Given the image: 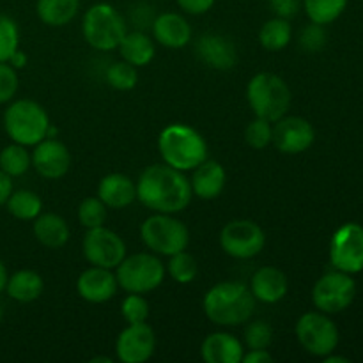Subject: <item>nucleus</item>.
Returning a JSON list of instances; mask_svg holds the SVG:
<instances>
[{
  "mask_svg": "<svg viewBox=\"0 0 363 363\" xmlns=\"http://www.w3.org/2000/svg\"><path fill=\"white\" fill-rule=\"evenodd\" d=\"M20 45V32L13 18L0 14V62H9Z\"/></svg>",
  "mask_w": 363,
  "mask_h": 363,
  "instance_id": "f704fd0d",
  "label": "nucleus"
},
{
  "mask_svg": "<svg viewBox=\"0 0 363 363\" xmlns=\"http://www.w3.org/2000/svg\"><path fill=\"white\" fill-rule=\"evenodd\" d=\"M11 194H13V181H11V177L0 169V204H6V201L9 199Z\"/></svg>",
  "mask_w": 363,
  "mask_h": 363,
  "instance_id": "c03bdc74",
  "label": "nucleus"
},
{
  "mask_svg": "<svg viewBox=\"0 0 363 363\" xmlns=\"http://www.w3.org/2000/svg\"><path fill=\"white\" fill-rule=\"evenodd\" d=\"M80 9V0H38L35 11L39 20L48 27H64Z\"/></svg>",
  "mask_w": 363,
  "mask_h": 363,
  "instance_id": "bb28decb",
  "label": "nucleus"
},
{
  "mask_svg": "<svg viewBox=\"0 0 363 363\" xmlns=\"http://www.w3.org/2000/svg\"><path fill=\"white\" fill-rule=\"evenodd\" d=\"M323 360H325L326 363H350V358H346V357H335V354H333V353L326 354V357L323 358Z\"/></svg>",
  "mask_w": 363,
  "mask_h": 363,
  "instance_id": "de8ad7c7",
  "label": "nucleus"
},
{
  "mask_svg": "<svg viewBox=\"0 0 363 363\" xmlns=\"http://www.w3.org/2000/svg\"><path fill=\"white\" fill-rule=\"evenodd\" d=\"M197 55L206 66L218 71L233 69L238 60V50L229 38L216 32L202 34L197 41Z\"/></svg>",
  "mask_w": 363,
  "mask_h": 363,
  "instance_id": "a211bd4d",
  "label": "nucleus"
},
{
  "mask_svg": "<svg viewBox=\"0 0 363 363\" xmlns=\"http://www.w3.org/2000/svg\"><path fill=\"white\" fill-rule=\"evenodd\" d=\"M273 138V126L269 121L259 119L255 117L245 130V140L250 147L254 149H264L272 144Z\"/></svg>",
  "mask_w": 363,
  "mask_h": 363,
  "instance_id": "4c0bfd02",
  "label": "nucleus"
},
{
  "mask_svg": "<svg viewBox=\"0 0 363 363\" xmlns=\"http://www.w3.org/2000/svg\"><path fill=\"white\" fill-rule=\"evenodd\" d=\"M43 289H45V284H43L41 275L32 269L16 272L7 279L6 286L7 294L20 303H30V301L38 300L43 294Z\"/></svg>",
  "mask_w": 363,
  "mask_h": 363,
  "instance_id": "a878e982",
  "label": "nucleus"
},
{
  "mask_svg": "<svg viewBox=\"0 0 363 363\" xmlns=\"http://www.w3.org/2000/svg\"><path fill=\"white\" fill-rule=\"evenodd\" d=\"M30 165L32 158L25 145L14 142V144L4 147L2 152H0V169L9 177L23 176L30 169Z\"/></svg>",
  "mask_w": 363,
  "mask_h": 363,
  "instance_id": "7c9ffc66",
  "label": "nucleus"
},
{
  "mask_svg": "<svg viewBox=\"0 0 363 363\" xmlns=\"http://www.w3.org/2000/svg\"><path fill=\"white\" fill-rule=\"evenodd\" d=\"M9 64L14 67V69H20V67H25V64H27V55H25L23 52H20V50H16V52H14L13 55H11Z\"/></svg>",
  "mask_w": 363,
  "mask_h": 363,
  "instance_id": "a18cd8bd",
  "label": "nucleus"
},
{
  "mask_svg": "<svg viewBox=\"0 0 363 363\" xmlns=\"http://www.w3.org/2000/svg\"><path fill=\"white\" fill-rule=\"evenodd\" d=\"M354 296H357V284L350 273L339 269L325 273L312 289V301L315 308L325 314H339L346 311L354 301Z\"/></svg>",
  "mask_w": 363,
  "mask_h": 363,
  "instance_id": "9d476101",
  "label": "nucleus"
},
{
  "mask_svg": "<svg viewBox=\"0 0 363 363\" xmlns=\"http://www.w3.org/2000/svg\"><path fill=\"white\" fill-rule=\"evenodd\" d=\"M7 279H9V277H7V269H6V266H4V262L0 261V293L6 289Z\"/></svg>",
  "mask_w": 363,
  "mask_h": 363,
  "instance_id": "49530a36",
  "label": "nucleus"
},
{
  "mask_svg": "<svg viewBox=\"0 0 363 363\" xmlns=\"http://www.w3.org/2000/svg\"><path fill=\"white\" fill-rule=\"evenodd\" d=\"M206 318L218 326H238L250 321L255 298L241 282H220L206 293L202 301Z\"/></svg>",
  "mask_w": 363,
  "mask_h": 363,
  "instance_id": "f03ea898",
  "label": "nucleus"
},
{
  "mask_svg": "<svg viewBox=\"0 0 363 363\" xmlns=\"http://www.w3.org/2000/svg\"><path fill=\"white\" fill-rule=\"evenodd\" d=\"M106 215H108V208L103 204L99 197H87L78 206V222L85 229H94V227L105 225Z\"/></svg>",
  "mask_w": 363,
  "mask_h": 363,
  "instance_id": "473e14b6",
  "label": "nucleus"
},
{
  "mask_svg": "<svg viewBox=\"0 0 363 363\" xmlns=\"http://www.w3.org/2000/svg\"><path fill=\"white\" fill-rule=\"evenodd\" d=\"M0 319H2V308H0Z\"/></svg>",
  "mask_w": 363,
  "mask_h": 363,
  "instance_id": "8fccbe9b",
  "label": "nucleus"
},
{
  "mask_svg": "<svg viewBox=\"0 0 363 363\" xmlns=\"http://www.w3.org/2000/svg\"><path fill=\"white\" fill-rule=\"evenodd\" d=\"M273 357L268 350H248V353L243 354L241 363H272Z\"/></svg>",
  "mask_w": 363,
  "mask_h": 363,
  "instance_id": "37998d69",
  "label": "nucleus"
},
{
  "mask_svg": "<svg viewBox=\"0 0 363 363\" xmlns=\"http://www.w3.org/2000/svg\"><path fill=\"white\" fill-rule=\"evenodd\" d=\"M330 262L344 273L363 272V227L360 223H344L335 230L330 243Z\"/></svg>",
  "mask_w": 363,
  "mask_h": 363,
  "instance_id": "f8f14e48",
  "label": "nucleus"
},
{
  "mask_svg": "<svg viewBox=\"0 0 363 363\" xmlns=\"http://www.w3.org/2000/svg\"><path fill=\"white\" fill-rule=\"evenodd\" d=\"M156 335L147 323L128 325L116 340V353L123 363H144L155 354Z\"/></svg>",
  "mask_w": 363,
  "mask_h": 363,
  "instance_id": "2eb2a0df",
  "label": "nucleus"
},
{
  "mask_svg": "<svg viewBox=\"0 0 363 363\" xmlns=\"http://www.w3.org/2000/svg\"><path fill=\"white\" fill-rule=\"evenodd\" d=\"M247 99L255 117L275 123L287 116L293 96L289 85L279 74L257 73L248 82Z\"/></svg>",
  "mask_w": 363,
  "mask_h": 363,
  "instance_id": "20e7f679",
  "label": "nucleus"
},
{
  "mask_svg": "<svg viewBox=\"0 0 363 363\" xmlns=\"http://www.w3.org/2000/svg\"><path fill=\"white\" fill-rule=\"evenodd\" d=\"M99 362L112 363V360H110V358H106V357H96V358H92V360H91V363H99Z\"/></svg>",
  "mask_w": 363,
  "mask_h": 363,
  "instance_id": "09e8293b",
  "label": "nucleus"
},
{
  "mask_svg": "<svg viewBox=\"0 0 363 363\" xmlns=\"http://www.w3.org/2000/svg\"><path fill=\"white\" fill-rule=\"evenodd\" d=\"M82 250H84L85 259L92 266H99V268L116 269L126 257L124 240L117 233L106 229L105 225L87 229L82 241Z\"/></svg>",
  "mask_w": 363,
  "mask_h": 363,
  "instance_id": "ddd939ff",
  "label": "nucleus"
},
{
  "mask_svg": "<svg viewBox=\"0 0 363 363\" xmlns=\"http://www.w3.org/2000/svg\"><path fill=\"white\" fill-rule=\"evenodd\" d=\"M119 284H117L116 273L108 268H92L85 269L77 280V293L89 303H105L116 296Z\"/></svg>",
  "mask_w": 363,
  "mask_h": 363,
  "instance_id": "f3484780",
  "label": "nucleus"
},
{
  "mask_svg": "<svg viewBox=\"0 0 363 363\" xmlns=\"http://www.w3.org/2000/svg\"><path fill=\"white\" fill-rule=\"evenodd\" d=\"M34 236L43 247L60 248L69 240V227L62 216L45 213L34 218Z\"/></svg>",
  "mask_w": 363,
  "mask_h": 363,
  "instance_id": "b1692460",
  "label": "nucleus"
},
{
  "mask_svg": "<svg viewBox=\"0 0 363 363\" xmlns=\"http://www.w3.org/2000/svg\"><path fill=\"white\" fill-rule=\"evenodd\" d=\"M287 289L289 284L286 273L275 266H262L252 277L250 291L255 300L262 303H279L286 298Z\"/></svg>",
  "mask_w": 363,
  "mask_h": 363,
  "instance_id": "6ab92c4d",
  "label": "nucleus"
},
{
  "mask_svg": "<svg viewBox=\"0 0 363 363\" xmlns=\"http://www.w3.org/2000/svg\"><path fill=\"white\" fill-rule=\"evenodd\" d=\"M176 2L184 13L199 16V14L208 13V11L215 6L216 0H176Z\"/></svg>",
  "mask_w": 363,
  "mask_h": 363,
  "instance_id": "79ce46f5",
  "label": "nucleus"
},
{
  "mask_svg": "<svg viewBox=\"0 0 363 363\" xmlns=\"http://www.w3.org/2000/svg\"><path fill=\"white\" fill-rule=\"evenodd\" d=\"M116 269L119 287H123L126 293L137 294L151 293L162 286L167 272L165 264L156 255L145 252L126 255Z\"/></svg>",
  "mask_w": 363,
  "mask_h": 363,
  "instance_id": "6e6552de",
  "label": "nucleus"
},
{
  "mask_svg": "<svg viewBox=\"0 0 363 363\" xmlns=\"http://www.w3.org/2000/svg\"><path fill=\"white\" fill-rule=\"evenodd\" d=\"M121 314L126 319L128 325H135V323H145L149 318V303L142 294L130 293L123 300L121 305Z\"/></svg>",
  "mask_w": 363,
  "mask_h": 363,
  "instance_id": "c9c22d12",
  "label": "nucleus"
},
{
  "mask_svg": "<svg viewBox=\"0 0 363 363\" xmlns=\"http://www.w3.org/2000/svg\"><path fill=\"white\" fill-rule=\"evenodd\" d=\"M326 45V32L325 25L311 23L301 30L300 46L307 53H318L325 48Z\"/></svg>",
  "mask_w": 363,
  "mask_h": 363,
  "instance_id": "58836bf2",
  "label": "nucleus"
},
{
  "mask_svg": "<svg viewBox=\"0 0 363 363\" xmlns=\"http://www.w3.org/2000/svg\"><path fill=\"white\" fill-rule=\"evenodd\" d=\"M152 34L156 41L167 48H183L190 43L191 27L181 14L163 13L152 21Z\"/></svg>",
  "mask_w": 363,
  "mask_h": 363,
  "instance_id": "412c9836",
  "label": "nucleus"
},
{
  "mask_svg": "<svg viewBox=\"0 0 363 363\" xmlns=\"http://www.w3.org/2000/svg\"><path fill=\"white\" fill-rule=\"evenodd\" d=\"M117 50H119L123 60L133 64L135 67L147 66V64L155 59L156 53L152 39L142 30L126 32V35H124L123 41L119 43Z\"/></svg>",
  "mask_w": 363,
  "mask_h": 363,
  "instance_id": "393cba45",
  "label": "nucleus"
},
{
  "mask_svg": "<svg viewBox=\"0 0 363 363\" xmlns=\"http://www.w3.org/2000/svg\"><path fill=\"white\" fill-rule=\"evenodd\" d=\"M191 197L190 179L167 163L149 165L138 177L137 199L155 213L176 215L188 208Z\"/></svg>",
  "mask_w": 363,
  "mask_h": 363,
  "instance_id": "f257e3e1",
  "label": "nucleus"
},
{
  "mask_svg": "<svg viewBox=\"0 0 363 363\" xmlns=\"http://www.w3.org/2000/svg\"><path fill=\"white\" fill-rule=\"evenodd\" d=\"M30 158L35 172L45 179H60L66 176L71 167L69 151L55 137L45 138L35 144Z\"/></svg>",
  "mask_w": 363,
  "mask_h": 363,
  "instance_id": "dca6fc26",
  "label": "nucleus"
},
{
  "mask_svg": "<svg viewBox=\"0 0 363 363\" xmlns=\"http://www.w3.org/2000/svg\"><path fill=\"white\" fill-rule=\"evenodd\" d=\"M140 236L145 247L160 255L177 254L186 250L190 243V233L188 227L181 220L174 218L167 213H155L152 216L144 220L140 227Z\"/></svg>",
  "mask_w": 363,
  "mask_h": 363,
  "instance_id": "0eeeda50",
  "label": "nucleus"
},
{
  "mask_svg": "<svg viewBox=\"0 0 363 363\" xmlns=\"http://www.w3.org/2000/svg\"><path fill=\"white\" fill-rule=\"evenodd\" d=\"M266 234L252 220H233L220 233V247L234 259H252L264 250Z\"/></svg>",
  "mask_w": 363,
  "mask_h": 363,
  "instance_id": "9b49d317",
  "label": "nucleus"
},
{
  "mask_svg": "<svg viewBox=\"0 0 363 363\" xmlns=\"http://www.w3.org/2000/svg\"><path fill=\"white\" fill-rule=\"evenodd\" d=\"M225 170L215 160H204L199 167L194 169V176L190 177L191 191L195 197L202 201H213L220 197L225 188Z\"/></svg>",
  "mask_w": 363,
  "mask_h": 363,
  "instance_id": "aec40b11",
  "label": "nucleus"
},
{
  "mask_svg": "<svg viewBox=\"0 0 363 363\" xmlns=\"http://www.w3.org/2000/svg\"><path fill=\"white\" fill-rule=\"evenodd\" d=\"M106 82L117 91H131L138 84V71L133 64L119 60L106 69Z\"/></svg>",
  "mask_w": 363,
  "mask_h": 363,
  "instance_id": "72a5a7b5",
  "label": "nucleus"
},
{
  "mask_svg": "<svg viewBox=\"0 0 363 363\" xmlns=\"http://www.w3.org/2000/svg\"><path fill=\"white\" fill-rule=\"evenodd\" d=\"M18 91V74L11 64L0 62V103H7Z\"/></svg>",
  "mask_w": 363,
  "mask_h": 363,
  "instance_id": "ea45409f",
  "label": "nucleus"
},
{
  "mask_svg": "<svg viewBox=\"0 0 363 363\" xmlns=\"http://www.w3.org/2000/svg\"><path fill=\"white\" fill-rule=\"evenodd\" d=\"M293 38V27L286 18H272L266 21L259 32V43L268 52H280L286 48Z\"/></svg>",
  "mask_w": 363,
  "mask_h": 363,
  "instance_id": "cd10ccee",
  "label": "nucleus"
},
{
  "mask_svg": "<svg viewBox=\"0 0 363 363\" xmlns=\"http://www.w3.org/2000/svg\"><path fill=\"white\" fill-rule=\"evenodd\" d=\"M7 211L18 220H34L41 215L43 201L30 190H18L6 201Z\"/></svg>",
  "mask_w": 363,
  "mask_h": 363,
  "instance_id": "c85d7f7f",
  "label": "nucleus"
},
{
  "mask_svg": "<svg viewBox=\"0 0 363 363\" xmlns=\"http://www.w3.org/2000/svg\"><path fill=\"white\" fill-rule=\"evenodd\" d=\"M303 9L312 23H333L346 11L347 0H303Z\"/></svg>",
  "mask_w": 363,
  "mask_h": 363,
  "instance_id": "c756f323",
  "label": "nucleus"
},
{
  "mask_svg": "<svg viewBox=\"0 0 363 363\" xmlns=\"http://www.w3.org/2000/svg\"><path fill=\"white\" fill-rule=\"evenodd\" d=\"M296 339L312 357L325 358L339 346V328L325 312H307L296 323Z\"/></svg>",
  "mask_w": 363,
  "mask_h": 363,
  "instance_id": "1a4fd4ad",
  "label": "nucleus"
},
{
  "mask_svg": "<svg viewBox=\"0 0 363 363\" xmlns=\"http://www.w3.org/2000/svg\"><path fill=\"white\" fill-rule=\"evenodd\" d=\"M273 340V328L266 321L248 323L245 330V344L248 350H268Z\"/></svg>",
  "mask_w": 363,
  "mask_h": 363,
  "instance_id": "e433bc0d",
  "label": "nucleus"
},
{
  "mask_svg": "<svg viewBox=\"0 0 363 363\" xmlns=\"http://www.w3.org/2000/svg\"><path fill=\"white\" fill-rule=\"evenodd\" d=\"M268 2L273 14L279 18H286V20L296 16L301 7V0H268Z\"/></svg>",
  "mask_w": 363,
  "mask_h": 363,
  "instance_id": "a19ab883",
  "label": "nucleus"
},
{
  "mask_svg": "<svg viewBox=\"0 0 363 363\" xmlns=\"http://www.w3.org/2000/svg\"><path fill=\"white\" fill-rule=\"evenodd\" d=\"M167 272H169L170 279L177 284H190L194 282L197 277V261L191 254L186 250L177 252V254L170 255V261L167 264Z\"/></svg>",
  "mask_w": 363,
  "mask_h": 363,
  "instance_id": "2f4dec72",
  "label": "nucleus"
},
{
  "mask_svg": "<svg viewBox=\"0 0 363 363\" xmlns=\"http://www.w3.org/2000/svg\"><path fill=\"white\" fill-rule=\"evenodd\" d=\"M82 32L89 45L99 52H110L119 46L126 35L124 16L110 4H94L89 7L82 21Z\"/></svg>",
  "mask_w": 363,
  "mask_h": 363,
  "instance_id": "39448f33",
  "label": "nucleus"
},
{
  "mask_svg": "<svg viewBox=\"0 0 363 363\" xmlns=\"http://www.w3.org/2000/svg\"><path fill=\"white\" fill-rule=\"evenodd\" d=\"M98 197L110 209L128 208L137 199V183L126 174H108L99 181Z\"/></svg>",
  "mask_w": 363,
  "mask_h": 363,
  "instance_id": "4be33fe9",
  "label": "nucleus"
},
{
  "mask_svg": "<svg viewBox=\"0 0 363 363\" xmlns=\"http://www.w3.org/2000/svg\"><path fill=\"white\" fill-rule=\"evenodd\" d=\"M315 140V131L307 119L298 116H284L273 124L272 144L284 155H300L311 149Z\"/></svg>",
  "mask_w": 363,
  "mask_h": 363,
  "instance_id": "4468645a",
  "label": "nucleus"
},
{
  "mask_svg": "<svg viewBox=\"0 0 363 363\" xmlns=\"http://www.w3.org/2000/svg\"><path fill=\"white\" fill-rule=\"evenodd\" d=\"M4 126L11 140L28 147L45 140L50 128V117L39 103L32 99H20L6 110Z\"/></svg>",
  "mask_w": 363,
  "mask_h": 363,
  "instance_id": "423d86ee",
  "label": "nucleus"
},
{
  "mask_svg": "<svg viewBox=\"0 0 363 363\" xmlns=\"http://www.w3.org/2000/svg\"><path fill=\"white\" fill-rule=\"evenodd\" d=\"M158 151L163 163L186 172L208 160V142L195 128L174 123L163 128L158 137Z\"/></svg>",
  "mask_w": 363,
  "mask_h": 363,
  "instance_id": "7ed1b4c3",
  "label": "nucleus"
},
{
  "mask_svg": "<svg viewBox=\"0 0 363 363\" xmlns=\"http://www.w3.org/2000/svg\"><path fill=\"white\" fill-rule=\"evenodd\" d=\"M243 344L225 332L211 333L201 346V357L206 363H241Z\"/></svg>",
  "mask_w": 363,
  "mask_h": 363,
  "instance_id": "5701e85b",
  "label": "nucleus"
}]
</instances>
